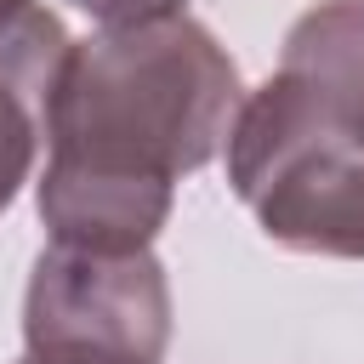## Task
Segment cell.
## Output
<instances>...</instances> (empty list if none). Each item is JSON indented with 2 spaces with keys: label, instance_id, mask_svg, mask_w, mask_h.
<instances>
[{
  "label": "cell",
  "instance_id": "cell-8",
  "mask_svg": "<svg viewBox=\"0 0 364 364\" xmlns=\"http://www.w3.org/2000/svg\"><path fill=\"white\" fill-rule=\"evenodd\" d=\"M17 364H28V358H17Z\"/></svg>",
  "mask_w": 364,
  "mask_h": 364
},
{
  "label": "cell",
  "instance_id": "cell-6",
  "mask_svg": "<svg viewBox=\"0 0 364 364\" xmlns=\"http://www.w3.org/2000/svg\"><path fill=\"white\" fill-rule=\"evenodd\" d=\"M80 11H91L102 28H125V23H154V17H176L188 0H68Z\"/></svg>",
  "mask_w": 364,
  "mask_h": 364
},
{
  "label": "cell",
  "instance_id": "cell-7",
  "mask_svg": "<svg viewBox=\"0 0 364 364\" xmlns=\"http://www.w3.org/2000/svg\"><path fill=\"white\" fill-rule=\"evenodd\" d=\"M23 6H28V0H0V23H6L11 11H23Z\"/></svg>",
  "mask_w": 364,
  "mask_h": 364
},
{
  "label": "cell",
  "instance_id": "cell-2",
  "mask_svg": "<svg viewBox=\"0 0 364 364\" xmlns=\"http://www.w3.org/2000/svg\"><path fill=\"white\" fill-rule=\"evenodd\" d=\"M228 182L284 250L364 262V119L307 74H267L233 114Z\"/></svg>",
  "mask_w": 364,
  "mask_h": 364
},
{
  "label": "cell",
  "instance_id": "cell-1",
  "mask_svg": "<svg viewBox=\"0 0 364 364\" xmlns=\"http://www.w3.org/2000/svg\"><path fill=\"white\" fill-rule=\"evenodd\" d=\"M245 102L228 46L188 11L68 46L34 182L51 245L148 250L176 182L210 165Z\"/></svg>",
  "mask_w": 364,
  "mask_h": 364
},
{
  "label": "cell",
  "instance_id": "cell-5",
  "mask_svg": "<svg viewBox=\"0 0 364 364\" xmlns=\"http://www.w3.org/2000/svg\"><path fill=\"white\" fill-rule=\"evenodd\" d=\"M279 68L307 74L364 119V0H324L301 11L284 34Z\"/></svg>",
  "mask_w": 364,
  "mask_h": 364
},
{
  "label": "cell",
  "instance_id": "cell-3",
  "mask_svg": "<svg viewBox=\"0 0 364 364\" xmlns=\"http://www.w3.org/2000/svg\"><path fill=\"white\" fill-rule=\"evenodd\" d=\"M171 347V279L154 250L46 245L23 290L28 364H159Z\"/></svg>",
  "mask_w": 364,
  "mask_h": 364
},
{
  "label": "cell",
  "instance_id": "cell-4",
  "mask_svg": "<svg viewBox=\"0 0 364 364\" xmlns=\"http://www.w3.org/2000/svg\"><path fill=\"white\" fill-rule=\"evenodd\" d=\"M68 28L57 11L28 0L0 23V210L34 176V159L51 131L57 74L68 63Z\"/></svg>",
  "mask_w": 364,
  "mask_h": 364
}]
</instances>
